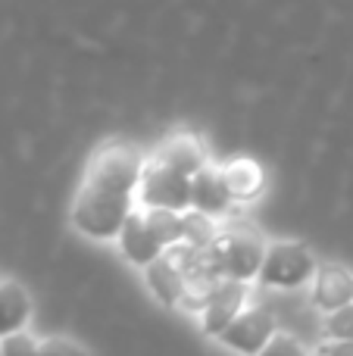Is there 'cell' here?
<instances>
[{"label": "cell", "instance_id": "52a82bcc", "mask_svg": "<svg viewBox=\"0 0 353 356\" xmlns=\"http://www.w3.org/2000/svg\"><path fill=\"white\" fill-rule=\"evenodd\" d=\"M313 303L329 316L350 307L353 303V272L338 263L319 266L316 278H313Z\"/></svg>", "mask_w": 353, "mask_h": 356}, {"label": "cell", "instance_id": "7402d4cb", "mask_svg": "<svg viewBox=\"0 0 353 356\" xmlns=\"http://www.w3.org/2000/svg\"><path fill=\"white\" fill-rule=\"evenodd\" d=\"M0 356H3V353H0Z\"/></svg>", "mask_w": 353, "mask_h": 356}, {"label": "cell", "instance_id": "2e32d148", "mask_svg": "<svg viewBox=\"0 0 353 356\" xmlns=\"http://www.w3.org/2000/svg\"><path fill=\"white\" fill-rule=\"evenodd\" d=\"M216 238H219V232H216V225H213L210 216L185 213V241H181V244L194 247V250H210Z\"/></svg>", "mask_w": 353, "mask_h": 356}, {"label": "cell", "instance_id": "30bf717a", "mask_svg": "<svg viewBox=\"0 0 353 356\" xmlns=\"http://www.w3.org/2000/svg\"><path fill=\"white\" fill-rule=\"evenodd\" d=\"M150 160L156 166H166V169H175V172L194 178L200 169H206V154H204V144L197 141L194 135H172L154 150Z\"/></svg>", "mask_w": 353, "mask_h": 356}, {"label": "cell", "instance_id": "44dd1931", "mask_svg": "<svg viewBox=\"0 0 353 356\" xmlns=\"http://www.w3.org/2000/svg\"><path fill=\"white\" fill-rule=\"evenodd\" d=\"M316 356H353V344L350 341H325Z\"/></svg>", "mask_w": 353, "mask_h": 356}, {"label": "cell", "instance_id": "8992f818", "mask_svg": "<svg viewBox=\"0 0 353 356\" xmlns=\"http://www.w3.org/2000/svg\"><path fill=\"white\" fill-rule=\"evenodd\" d=\"M275 334L279 332H275L272 313L263 309V307H250V309H244V313L238 316L222 334H219V341H222L225 347H231V350L244 353V356H260Z\"/></svg>", "mask_w": 353, "mask_h": 356}, {"label": "cell", "instance_id": "ac0fdd59", "mask_svg": "<svg viewBox=\"0 0 353 356\" xmlns=\"http://www.w3.org/2000/svg\"><path fill=\"white\" fill-rule=\"evenodd\" d=\"M325 332H329L331 341H350V344H353V303L329 316V322H325Z\"/></svg>", "mask_w": 353, "mask_h": 356}, {"label": "cell", "instance_id": "5b68a950", "mask_svg": "<svg viewBox=\"0 0 353 356\" xmlns=\"http://www.w3.org/2000/svg\"><path fill=\"white\" fill-rule=\"evenodd\" d=\"M138 197H141V203L147 209H166V213L185 216L191 209V178L147 160Z\"/></svg>", "mask_w": 353, "mask_h": 356}, {"label": "cell", "instance_id": "5bb4252c", "mask_svg": "<svg viewBox=\"0 0 353 356\" xmlns=\"http://www.w3.org/2000/svg\"><path fill=\"white\" fill-rule=\"evenodd\" d=\"M147 288L154 291L156 297H160L166 307H175V303L185 300V272H181V266L175 263L169 253H163L160 259H156L154 266H147Z\"/></svg>", "mask_w": 353, "mask_h": 356}, {"label": "cell", "instance_id": "277c9868", "mask_svg": "<svg viewBox=\"0 0 353 356\" xmlns=\"http://www.w3.org/2000/svg\"><path fill=\"white\" fill-rule=\"evenodd\" d=\"M316 278V259L297 241H279L266 247V259L260 269V282L269 288H300Z\"/></svg>", "mask_w": 353, "mask_h": 356}, {"label": "cell", "instance_id": "6da1fadb", "mask_svg": "<svg viewBox=\"0 0 353 356\" xmlns=\"http://www.w3.org/2000/svg\"><path fill=\"white\" fill-rule=\"evenodd\" d=\"M147 160L141 156V150L131 144H104L97 154L88 163L85 181L88 188L106 191V194H119V197H131L141 188V175Z\"/></svg>", "mask_w": 353, "mask_h": 356}, {"label": "cell", "instance_id": "4fadbf2b", "mask_svg": "<svg viewBox=\"0 0 353 356\" xmlns=\"http://www.w3.org/2000/svg\"><path fill=\"white\" fill-rule=\"evenodd\" d=\"M31 316V297L13 278L0 282V341L16 332H25V322Z\"/></svg>", "mask_w": 353, "mask_h": 356}, {"label": "cell", "instance_id": "e0dca14e", "mask_svg": "<svg viewBox=\"0 0 353 356\" xmlns=\"http://www.w3.org/2000/svg\"><path fill=\"white\" fill-rule=\"evenodd\" d=\"M0 353L3 356H41V341H35L28 332H16L0 341Z\"/></svg>", "mask_w": 353, "mask_h": 356}, {"label": "cell", "instance_id": "7c38bea8", "mask_svg": "<svg viewBox=\"0 0 353 356\" xmlns=\"http://www.w3.org/2000/svg\"><path fill=\"white\" fill-rule=\"evenodd\" d=\"M231 197L225 191V181H222V172L213 166L200 169L197 175L191 178V207L194 213H204V216H222L229 209Z\"/></svg>", "mask_w": 353, "mask_h": 356}, {"label": "cell", "instance_id": "9a60e30c", "mask_svg": "<svg viewBox=\"0 0 353 356\" xmlns=\"http://www.w3.org/2000/svg\"><path fill=\"white\" fill-rule=\"evenodd\" d=\"M144 219H147L154 238L163 244V250H172L185 241V216L166 213V209H144Z\"/></svg>", "mask_w": 353, "mask_h": 356}, {"label": "cell", "instance_id": "ba28073f", "mask_svg": "<svg viewBox=\"0 0 353 356\" xmlns=\"http://www.w3.org/2000/svg\"><path fill=\"white\" fill-rule=\"evenodd\" d=\"M244 294H247L244 282H229V278H222L204 307V332L219 338V334L244 313Z\"/></svg>", "mask_w": 353, "mask_h": 356}, {"label": "cell", "instance_id": "8fae6325", "mask_svg": "<svg viewBox=\"0 0 353 356\" xmlns=\"http://www.w3.org/2000/svg\"><path fill=\"white\" fill-rule=\"evenodd\" d=\"M222 181H225V191H229L231 200H254L263 188H266V172L256 160L250 156H235L229 160L222 169Z\"/></svg>", "mask_w": 353, "mask_h": 356}, {"label": "cell", "instance_id": "d6986e66", "mask_svg": "<svg viewBox=\"0 0 353 356\" xmlns=\"http://www.w3.org/2000/svg\"><path fill=\"white\" fill-rule=\"evenodd\" d=\"M41 356H88L85 347L75 344L72 338H63V334H54V338L41 341Z\"/></svg>", "mask_w": 353, "mask_h": 356}, {"label": "cell", "instance_id": "9c48e42d", "mask_svg": "<svg viewBox=\"0 0 353 356\" xmlns=\"http://www.w3.org/2000/svg\"><path fill=\"white\" fill-rule=\"evenodd\" d=\"M119 250L125 253V259L135 266H141V269H147V266H154L156 259L163 257V244L154 238V232H150L147 219H144V213H131L129 219H125L122 232H119Z\"/></svg>", "mask_w": 353, "mask_h": 356}, {"label": "cell", "instance_id": "7a4b0ae2", "mask_svg": "<svg viewBox=\"0 0 353 356\" xmlns=\"http://www.w3.org/2000/svg\"><path fill=\"white\" fill-rule=\"evenodd\" d=\"M131 213H135L131 209V197L106 194V191L81 184L72 207V225L81 234H88V238L110 241V238H119V232H122L125 219Z\"/></svg>", "mask_w": 353, "mask_h": 356}, {"label": "cell", "instance_id": "3957f363", "mask_svg": "<svg viewBox=\"0 0 353 356\" xmlns=\"http://www.w3.org/2000/svg\"><path fill=\"white\" fill-rule=\"evenodd\" d=\"M213 269L219 278L229 282H247V278L260 275L263 259H266V244L250 232H222L213 247L206 250Z\"/></svg>", "mask_w": 353, "mask_h": 356}, {"label": "cell", "instance_id": "ffe728a7", "mask_svg": "<svg viewBox=\"0 0 353 356\" xmlns=\"http://www.w3.org/2000/svg\"><path fill=\"white\" fill-rule=\"evenodd\" d=\"M260 356H306V350L300 347L297 338H291V334H275Z\"/></svg>", "mask_w": 353, "mask_h": 356}]
</instances>
